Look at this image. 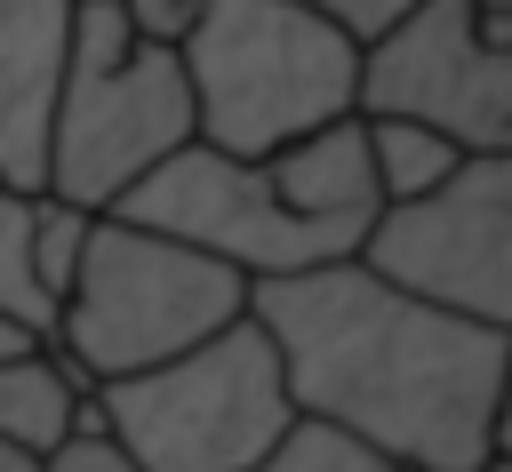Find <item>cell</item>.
<instances>
[{"label": "cell", "mask_w": 512, "mask_h": 472, "mask_svg": "<svg viewBox=\"0 0 512 472\" xmlns=\"http://www.w3.org/2000/svg\"><path fill=\"white\" fill-rule=\"evenodd\" d=\"M72 0H0V192H40Z\"/></svg>", "instance_id": "9"}, {"label": "cell", "mask_w": 512, "mask_h": 472, "mask_svg": "<svg viewBox=\"0 0 512 472\" xmlns=\"http://www.w3.org/2000/svg\"><path fill=\"white\" fill-rule=\"evenodd\" d=\"M40 192H0V320L24 328L32 344L56 336V288L40 280V232H32Z\"/></svg>", "instance_id": "12"}, {"label": "cell", "mask_w": 512, "mask_h": 472, "mask_svg": "<svg viewBox=\"0 0 512 472\" xmlns=\"http://www.w3.org/2000/svg\"><path fill=\"white\" fill-rule=\"evenodd\" d=\"M240 312H248V280L224 256L104 208V216H88V240H80V264H72V288L56 304L48 344L96 392L112 376H136L152 360L192 352L200 336H216Z\"/></svg>", "instance_id": "4"}, {"label": "cell", "mask_w": 512, "mask_h": 472, "mask_svg": "<svg viewBox=\"0 0 512 472\" xmlns=\"http://www.w3.org/2000/svg\"><path fill=\"white\" fill-rule=\"evenodd\" d=\"M120 16H128V32H136V40H152V48H184V32H192L200 0H120Z\"/></svg>", "instance_id": "16"}, {"label": "cell", "mask_w": 512, "mask_h": 472, "mask_svg": "<svg viewBox=\"0 0 512 472\" xmlns=\"http://www.w3.org/2000/svg\"><path fill=\"white\" fill-rule=\"evenodd\" d=\"M176 144H192V88L176 48L136 40L120 0H72V48H64L40 192L104 216Z\"/></svg>", "instance_id": "5"}, {"label": "cell", "mask_w": 512, "mask_h": 472, "mask_svg": "<svg viewBox=\"0 0 512 472\" xmlns=\"http://www.w3.org/2000/svg\"><path fill=\"white\" fill-rule=\"evenodd\" d=\"M480 472H512V456H488V464H480Z\"/></svg>", "instance_id": "22"}, {"label": "cell", "mask_w": 512, "mask_h": 472, "mask_svg": "<svg viewBox=\"0 0 512 472\" xmlns=\"http://www.w3.org/2000/svg\"><path fill=\"white\" fill-rule=\"evenodd\" d=\"M24 344H32V336H24V328H8V320H0V360H8V352H24Z\"/></svg>", "instance_id": "19"}, {"label": "cell", "mask_w": 512, "mask_h": 472, "mask_svg": "<svg viewBox=\"0 0 512 472\" xmlns=\"http://www.w3.org/2000/svg\"><path fill=\"white\" fill-rule=\"evenodd\" d=\"M376 208L384 200L368 176L360 112H344V120H328V128L264 152V160H232V152L192 136L112 200V216L152 224L168 240H192V248L224 256L240 280H280V272L360 256Z\"/></svg>", "instance_id": "2"}, {"label": "cell", "mask_w": 512, "mask_h": 472, "mask_svg": "<svg viewBox=\"0 0 512 472\" xmlns=\"http://www.w3.org/2000/svg\"><path fill=\"white\" fill-rule=\"evenodd\" d=\"M88 408V384L64 368L56 344H24L0 360V448L16 456H48Z\"/></svg>", "instance_id": "10"}, {"label": "cell", "mask_w": 512, "mask_h": 472, "mask_svg": "<svg viewBox=\"0 0 512 472\" xmlns=\"http://www.w3.org/2000/svg\"><path fill=\"white\" fill-rule=\"evenodd\" d=\"M304 8H320V16H328V24H344L352 40H376V32H384L400 8H416V0H304Z\"/></svg>", "instance_id": "17"}, {"label": "cell", "mask_w": 512, "mask_h": 472, "mask_svg": "<svg viewBox=\"0 0 512 472\" xmlns=\"http://www.w3.org/2000/svg\"><path fill=\"white\" fill-rule=\"evenodd\" d=\"M352 112L424 120L456 152H512V16H480L472 0L400 8L360 40Z\"/></svg>", "instance_id": "7"}, {"label": "cell", "mask_w": 512, "mask_h": 472, "mask_svg": "<svg viewBox=\"0 0 512 472\" xmlns=\"http://www.w3.org/2000/svg\"><path fill=\"white\" fill-rule=\"evenodd\" d=\"M176 64L192 88V136L232 160H264L344 120L360 96V40L304 0H200Z\"/></svg>", "instance_id": "3"}, {"label": "cell", "mask_w": 512, "mask_h": 472, "mask_svg": "<svg viewBox=\"0 0 512 472\" xmlns=\"http://www.w3.org/2000/svg\"><path fill=\"white\" fill-rule=\"evenodd\" d=\"M472 8H480V16H512V0H472Z\"/></svg>", "instance_id": "21"}, {"label": "cell", "mask_w": 512, "mask_h": 472, "mask_svg": "<svg viewBox=\"0 0 512 472\" xmlns=\"http://www.w3.org/2000/svg\"><path fill=\"white\" fill-rule=\"evenodd\" d=\"M0 472H32V456H16V448H0Z\"/></svg>", "instance_id": "20"}, {"label": "cell", "mask_w": 512, "mask_h": 472, "mask_svg": "<svg viewBox=\"0 0 512 472\" xmlns=\"http://www.w3.org/2000/svg\"><path fill=\"white\" fill-rule=\"evenodd\" d=\"M32 472H144V464L112 440V424H104V416H96V400H88V408H80V424H72L48 456H32Z\"/></svg>", "instance_id": "14"}, {"label": "cell", "mask_w": 512, "mask_h": 472, "mask_svg": "<svg viewBox=\"0 0 512 472\" xmlns=\"http://www.w3.org/2000/svg\"><path fill=\"white\" fill-rule=\"evenodd\" d=\"M248 320L272 336L304 424L344 432L392 472H480L512 336L424 304L360 256L248 280Z\"/></svg>", "instance_id": "1"}, {"label": "cell", "mask_w": 512, "mask_h": 472, "mask_svg": "<svg viewBox=\"0 0 512 472\" xmlns=\"http://www.w3.org/2000/svg\"><path fill=\"white\" fill-rule=\"evenodd\" d=\"M360 264L512 336V152H464L432 192L376 208Z\"/></svg>", "instance_id": "8"}, {"label": "cell", "mask_w": 512, "mask_h": 472, "mask_svg": "<svg viewBox=\"0 0 512 472\" xmlns=\"http://www.w3.org/2000/svg\"><path fill=\"white\" fill-rule=\"evenodd\" d=\"M248 472H392L384 456H368V448H352L344 432H328V424H304L296 416V432L264 456V464H248Z\"/></svg>", "instance_id": "13"}, {"label": "cell", "mask_w": 512, "mask_h": 472, "mask_svg": "<svg viewBox=\"0 0 512 472\" xmlns=\"http://www.w3.org/2000/svg\"><path fill=\"white\" fill-rule=\"evenodd\" d=\"M360 144H368V176H376V200H384V208L432 192V184L464 160L440 128H424V120H392V112H360Z\"/></svg>", "instance_id": "11"}, {"label": "cell", "mask_w": 512, "mask_h": 472, "mask_svg": "<svg viewBox=\"0 0 512 472\" xmlns=\"http://www.w3.org/2000/svg\"><path fill=\"white\" fill-rule=\"evenodd\" d=\"M488 456H512V352H504V384H496V416H488Z\"/></svg>", "instance_id": "18"}, {"label": "cell", "mask_w": 512, "mask_h": 472, "mask_svg": "<svg viewBox=\"0 0 512 472\" xmlns=\"http://www.w3.org/2000/svg\"><path fill=\"white\" fill-rule=\"evenodd\" d=\"M88 400L144 472H248L296 432L280 352L248 312L176 360L96 384Z\"/></svg>", "instance_id": "6"}, {"label": "cell", "mask_w": 512, "mask_h": 472, "mask_svg": "<svg viewBox=\"0 0 512 472\" xmlns=\"http://www.w3.org/2000/svg\"><path fill=\"white\" fill-rule=\"evenodd\" d=\"M32 232H40V280L56 288V304H64V288H72V264H80V240H88V208H72V200H32Z\"/></svg>", "instance_id": "15"}]
</instances>
